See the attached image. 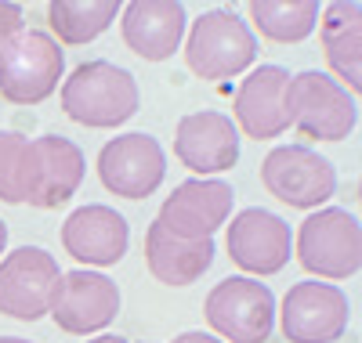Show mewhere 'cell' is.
<instances>
[{
  "label": "cell",
  "instance_id": "484cf974",
  "mask_svg": "<svg viewBox=\"0 0 362 343\" xmlns=\"http://www.w3.org/2000/svg\"><path fill=\"white\" fill-rule=\"evenodd\" d=\"M4 249H8V224L0 221V253H4Z\"/></svg>",
  "mask_w": 362,
  "mask_h": 343
},
{
  "label": "cell",
  "instance_id": "277c9868",
  "mask_svg": "<svg viewBox=\"0 0 362 343\" xmlns=\"http://www.w3.org/2000/svg\"><path fill=\"white\" fill-rule=\"evenodd\" d=\"M293 257L319 282H344L362 267V228L358 217L341 206L312 210L293 231Z\"/></svg>",
  "mask_w": 362,
  "mask_h": 343
},
{
  "label": "cell",
  "instance_id": "ffe728a7",
  "mask_svg": "<svg viewBox=\"0 0 362 343\" xmlns=\"http://www.w3.org/2000/svg\"><path fill=\"white\" fill-rule=\"evenodd\" d=\"M214 264V239L185 242L174 239L163 224H148L145 231V267L163 286H192Z\"/></svg>",
  "mask_w": 362,
  "mask_h": 343
},
{
  "label": "cell",
  "instance_id": "ac0fdd59",
  "mask_svg": "<svg viewBox=\"0 0 362 343\" xmlns=\"http://www.w3.org/2000/svg\"><path fill=\"white\" fill-rule=\"evenodd\" d=\"M189 15L177 0H134L119 8V37L141 61H167L185 40Z\"/></svg>",
  "mask_w": 362,
  "mask_h": 343
},
{
  "label": "cell",
  "instance_id": "83f0119b",
  "mask_svg": "<svg viewBox=\"0 0 362 343\" xmlns=\"http://www.w3.org/2000/svg\"><path fill=\"white\" fill-rule=\"evenodd\" d=\"M141 343H153V339H141Z\"/></svg>",
  "mask_w": 362,
  "mask_h": 343
},
{
  "label": "cell",
  "instance_id": "52a82bcc",
  "mask_svg": "<svg viewBox=\"0 0 362 343\" xmlns=\"http://www.w3.org/2000/svg\"><path fill=\"white\" fill-rule=\"evenodd\" d=\"M286 112L290 127H297V134L308 141H344L358 127V98L319 69L290 76Z\"/></svg>",
  "mask_w": 362,
  "mask_h": 343
},
{
  "label": "cell",
  "instance_id": "44dd1931",
  "mask_svg": "<svg viewBox=\"0 0 362 343\" xmlns=\"http://www.w3.org/2000/svg\"><path fill=\"white\" fill-rule=\"evenodd\" d=\"M119 0H51L47 4V25L51 40L58 47H80L98 40L119 15Z\"/></svg>",
  "mask_w": 362,
  "mask_h": 343
},
{
  "label": "cell",
  "instance_id": "9c48e42d",
  "mask_svg": "<svg viewBox=\"0 0 362 343\" xmlns=\"http://www.w3.org/2000/svg\"><path fill=\"white\" fill-rule=\"evenodd\" d=\"M58 278L62 267L40 246H18L4 253L0 257V315L15 322H40L51 311Z\"/></svg>",
  "mask_w": 362,
  "mask_h": 343
},
{
  "label": "cell",
  "instance_id": "4316f807",
  "mask_svg": "<svg viewBox=\"0 0 362 343\" xmlns=\"http://www.w3.org/2000/svg\"><path fill=\"white\" fill-rule=\"evenodd\" d=\"M0 343H33V339H22V336H0Z\"/></svg>",
  "mask_w": 362,
  "mask_h": 343
},
{
  "label": "cell",
  "instance_id": "d6986e66",
  "mask_svg": "<svg viewBox=\"0 0 362 343\" xmlns=\"http://www.w3.org/2000/svg\"><path fill=\"white\" fill-rule=\"evenodd\" d=\"M319 44L334 80L358 98L362 90V4L358 0H334L319 11ZM326 73V76H329Z\"/></svg>",
  "mask_w": 362,
  "mask_h": 343
},
{
  "label": "cell",
  "instance_id": "e0dca14e",
  "mask_svg": "<svg viewBox=\"0 0 362 343\" xmlns=\"http://www.w3.org/2000/svg\"><path fill=\"white\" fill-rule=\"evenodd\" d=\"M127 246H131L127 217L105 203L76 206L62 224V249L76 264H87V271L119 264L127 257Z\"/></svg>",
  "mask_w": 362,
  "mask_h": 343
},
{
  "label": "cell",
  "instance_id": "6da1fadb",
  "mask_svg": "<svg viewBox=\"0 0 362 343\" xmlns=\"http://www.w3.org/2000/svg\"><path fill=\"white\" fill-rule=\"evenodd\" d=\"M83 170L87 160L80 145L62 134L22 138L0 131V203L58 210L76 195Z\"/></svg>",
  "mask_w": 362,
  "mask_h": 343
},
{
  "label": "cell",
  "instance_id": "7402d4cb",
  "mask_svg": "<svg viewBox=\"0 0 362 343\" xmlns=\"http://www.w3.org/2000/svg\"><path fill=\"white\" fill-rule=\"evenodd\" d=\"M247 25L268 44H300L315 33L319 4L315 0H250Z\"/></svg>",
  "mask_w": 362,
  "mask_h": 343
},
{
  "label": "cell",
  "instance_id": "8992f818",
  "mask_svg": "<svg viewBox=\"0 0 362 343\" xmlns=\"http://www.w3.org/2000/svg\"><path fill=\"white\" fill-rule=\"evenodd\" d=\"M66 76V54L44 29H22L0 47V98L11 105L47 102Z\"/></svg>",
  "mask_w": 362,
  "mask_h": 343
},
{
  "label": "cell",
  "instance_id": "30bf717a",
  "mask_svg": "<svg viewBox=\"0 0 362 343\" xmlns=\"http://www.w3.org/2000/svg\"><path fill=\"white\" fill-rule=\"evenodd\" d=\"M95 167L105 192L119 199H148L167 177V152L153 134L131 131V134L109 138Z\"/></svg>",
  "mask_w": 362,
  "mask_h": 343
},
{
  "label": "cell",
  "instance_id": "d4e9b609",
  "mask_svg": "<svg viewBox=\"0 0 362 343\" xmlns=\"http://www.w3.org/2000/svg\"><path fill=\"white\" fill-rule=\"evenodd\" d=\"M87 343H131V339H127V336H112V332H102V336L87 339Z\"/></svg>",
  "mask_w": 362,
  "mask_h": 343
},
{
  "label": "cell",
  "instance_id": "603a6c76",
  "mask_svg": "<svg viewBox=\"0 0 362 343\" xmlns=\"http://www.w3.org/2000/svg\"><path fill=\"white\" fill-rule=\"evenodd\" d=\"M22 29H25L22 4H15V0H0V47H4L15 33H22Z\"/></svg>",
  "mask_w": 362,
  "mask_h": 343
},
{
  "label": "cell",
  "instance_id": "5bb4252c",
  "mask_svg": "<svg viewBox=\"0 0 362 343\" xmlns=\"http://www.w3.org/2000/svg\"><path fill=\"white\" fill-rule=\"evenodd\" d=\"M276 311L290 343H337L348 332V296L329 282L290 286Z\"/></svg>",
  "mask_w": 362,
  "mask_h": 343
},
{
  "label": "cell",
  "instance_id": "8fae6325",
  "mask_svg": "<svg viewBox=\"0 0 362 343\" xmlns=\"http://www.w3.org/2000/svg\"><path fill=\"white\" fill-rule=\"evenodd\" d=\"M119 303H124V296H119V286L109 275L76 267V271H62L47 315L69 336H90L116 322Z\"/></svg>",
  "mask_w": 362,
  "mask_h": 343
},
{
  "label": "cell",
  "instance_id": "7a4b0ae2",
  "mask_svg": "<svg viewBox=\"0 0 362 343\" xmlns=\"http://www.w3.org/2000/svg\"><path fill=\"white\" fill-rule=\"evenodd\" d=\"M138 105V80L116 61H83L62 80V112L80 127L116 131L127 119H134Z\"/></svg>",
  "mask_w": 362,
  "mask_h": 343
},
{
  "label": "cell",
  "instance_id": "ba28073f",
  "mask_svg": "<svg viewBox=\"0 0 362 343\" xmlns=\"http://www.w3.org/2000/svg\"><path fill=\"white\" fill-rule=\"evenodd\" d=\"M261 184L290 210H322L337 192V170L308 145H276L261 160Z\"/></svg>",
  "mask_w": 362,
  "mask_h": 343
},
{
  "label": "cell",
  "instance_id": "cb8c5ba5",
  "mask_svg": "<svg viewBox=\"0 0 362 343\" xmlns=\"http://www.w3.org/2000/svg\"><path fill=\"white\" fill-rule=\"evenodd\" d=\"M170 343H221V339H218V336H210V332H199V329H189V332L174 336Z\"/></svg>",
  "mask_w": 362,
  "mask_h": 343
},
{
  "label": "cell",
  "instance_id": "3957f363",
  "mask_svg": "<svg viewBox=\"0 0 362 343\" xmlns=\"http://www.w3.org/2000/svg\"><path fill=\"white\" fill-rule=\"evenodd\" d=\"M181 54L192 76L199 80H232L247 73L257 58V37L250 33L247 18H239L232 8H210L203 11L181 40Z\"/></svg>",
  "mask_w": 362,
  "mask_h": 343
},
{
  "label": "cell",
  "instance_id": "7c38bea8",
  "mask_svg": "<svg viewBox=\"0 0 362 343\" xmlns=\"http://www.w3.org/2000/svg\"><path fill=\"white\" fill-rule=\"evenodd\" d=\"M225 249H228V260L239 271H247V278H254V275L268 278V275H279L290 264L293 235L279 213L250 206L232 217V224L225 231Z\"/></svg>",
  "mask_w": 362,
  "mask_h": 343
},
{
  "label": "cell",
  "instance_id": "4fadbf2b",
  "mask_svg": "<svg viewBox=\"0 0 362 343\" xmlns=\"http://www.w3.org/2000/svg\"><path fill=\"white\" fill-rule=\"evenodd\" d=\"M235 203V188L221 177H192L174 184V192L163 199L156 224H163L174 239L199 242L214 239L221 224H228Z\"/></svg>",
  "mask_w": 362,
  "mask_h": 343
},
{
  "label": "cell",
  "instance_id": "9a60e30c",
  "mask_svg": "<svg viewBox=\"0 0 362 343\" xmlns=\"http://www.w3.org/2000/svg\"><path fill=\"white\" fill-rule=\"evenodd\" d=\"M286 87L290 73L283 66H257L239 80V90L232 98V123L235 131L250 141H272L290 131L286 112Z\"/></svg>",
  "mask_w": 362,
  "mask_h": 343
},
{
  "label": "cell",
  "instance_id": "2e32d148",
  "mask_svg": "<svg viewBox=\"0 0 362 343\" xmlns=\"http://www.w3.org/2000/svg\"><path fill=\"white\" fill-rule=\"evenodd\" d=\"M174 160L196 177H214L239 163V131L225 112L203 109L177 119Z\"/></svg>",
  "mask_w": 362,
  "mask_h": 343
},
{
  "label": "cell",
  "instance_id": "5b68a950",
  "mask_svg": "<svg viewBox=\"0 0 362 343\" xmlns=\"http://www.w3.org/2000/svg\"><path fill=\"white\" fill-rule=\"evenodd\" d=\"M203 318L221 343H268L276 329V296L257 278L232 275L206 293Z\"/></svg>",
  "mask_w": 362,
  "mask_h": 343
}]
</instances>
